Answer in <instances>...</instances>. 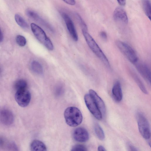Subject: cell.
<instances>
[{"mask_svg":"<svg viewBox=\"0 0 151 151\" xmlns=\"http://www.w3.org/2000/svg\"><path fill=\"white\" fill-rule=\"evenodd\" d=\"M26 12L27 16L29 18L45 26H49L48 23L42 18L36 12L31 10L28 9L26 10Z\"/></svg>","mask_w":151,"mask_h":151,"instance_id":"cell-15","label":"cell"},{"mask_svg":"<svg viewBox=\"0 0 151 151\" xmlns=\"http://www.w3.org/2000/svg\"><path fill=\"white\" fill-rule=\"evenodd\" d=\"M33 71L37 74L41 75L43 73V68L41 65L38 61H34L31 65Z\"/></svg>","mask_w":151,"mask_h":151,"instance_id":"cell-19","label":"cell"},{"mask_svg":"<svg viewBox=\"0 0 151 151\" xmlns=\"http://www.w3.org/2000/svg\"><path fill=\"white\" fill-rule=\"evenodd\" d=\"M14 18L17 23L21 27L24 29L27 28L29 27L27 23L20 15L16 14Z\"/></svg>","mask_w":151,"mask_h":151,"instance_id":"cell-21","label":"cell"},{"mask_svg":"<svg viewBox=\"0 0 151 151\" xmlns=\"http://www.w3.org/2000/svg\"><path fill=\"white\" fill-rule=\"evenodd\" d=\"M137 119L138 129L140 134L145 139H149L150 137V130L148 120L140 113L137 114Z\"/></svg>","mask_w":151,"mask_h":151,"instance_id":"cell-5","label":"cell"},{"mask_svg":"<svg viewBox=\"0 0 151 151\" xmlns=\"http://www.w3.org/2000/svg\"><path fill=\"white\" fill-rule=\"evenodd\" d=\"M132 77L137 84L141 90L145 94H148V92L144 84L137 75L134 72H131Z\"/></svg>","mask_w":151,"mask_h":151,"instance_id":"cell-17","label":"cell"},{"mask_svg":"<svg viewBox=\"0 0 151 151\" xmlns=\"http://www.w3.org/2000/svg\"><path fill=\"white\" fill-rule=\"evenodd\" d=\"M119 4L122 6H124L126 4V0H117Z\"/></svg>","mask_w":151,"mask_h":151,"instance_id":"cell-29","label":"cell"},{"mask_svg":"<svg viewBox=\"0 0 151 151\" xmlns=\"http://www.w3.org/2000/svg\"><path fill=\"white\" fill-rule=\"evenodd\" d=\"M117 47L125 56L132 63L134 64L138 60V58L136 52L129 45L120 41L116 42Z\"/></svg>","mask_w":151,"mask_h":151,"instance_id":"cell-4","label":"cell"},{"mask_svg":"<svg viewBox=\"0 0 151 151\" xmlns=\"http://www.w3.org/2000/svg\"><path fill=\"white\" fill-rule=\"evenodd\" d=\"M83 35L89 47L95 55L107 66H110L109 62L96 41L87 31H82Z\"/></svg>","mask_w":151,"mask_h":151,"instance_id":"cell-2","label":"cell"},{"mask_svg":"<svg viewBox=\"0 0 151 151\" xmlns=\"http://www.w3.org/2000/svg\"><path fill=\"white\" fill-rule=\"evenodd\" d=\"M86 147L84 146L81 145H77L73 147L71 149L72 151H87Z\"/></svg>","mask_w":151,"mask_h":151,"instance_id":"cell-25","label":"cell"},{"mask_svg":"<svg viewBox=\"0 0 151 151\" xmlns=\"http://www.w3.org/2000/svg\"><path fill=\"white\" fill-rule=\"evenodd\" d=\"M30 26L32 31L37 40L47 49L50 51L53 50V45L43 29L34 23H32Z\"/></svg>","mask_w":151,"mask_h":151,"instance_id":"cell-3","label":"cell"},{"mask_svg":"<svg viewBox=\"0 0 151 151\" xmlns=\"http://www.w3.org/2000/svg\"><path fill=\"white\" fill-rule=\"evenodd\" d=\"M14 88L16 91L27 88V83L23 79H20L17 81L14 84Z\"/></svg>","mask_w":151,"mask_h":151,"instance_id":"cell-22","label":"cell"},{"mask_svg":"<svg viewBox=\"0 0 151 151\" xmlns=\"http://www.w3.org/2000/svg\"><path fill=\"white\" fill-rule=\"evenodd\" d=\"M64 116L67 124L71 127H76L79 125L83 120L80 110L75 107L67 108L64 112Z\"/></svg>","mask_w":151,"mask_h":151,"instance_id":"cell-1","label":"cell"},{"mask_svg":"<svg viewBox=\"0 0 151 151\" xmlns=\"http://www.w3.org/2000/svg\"><path fill=\"white\" fill-rule=\"evenodd\" d=\"M112 94L114 99L119 102L122 98V93L121 84L119 81H116L114 85L112 88Z\"/></svg>","mask_w":151,"mask_h":151,"instance_id":"cell-14","label":"cell"},{"mask_svg":"<svg viewBox=\"0 0 151 151\" xmlns=\"http://www.w3.org/2000/svg\"><path fill=\"white\" fill-rule=\"evenodd\" d=\"M31 150L34 151H45L47 148L45 145L42 141L35 140L31 143L30 145Z\"/></svg>","mask_w":151,"mask_h":151,"instance_id":"cell-16","label":"cell"},{"mask_svg":"<svg viewBox=\"0 0 151 151\" xmlns=\"http://www.w3.org/2000/svg\"><path fill=\"white\" fill-rule=\"evenodd\" d=\"M14 115L11 111L6 109H0V122L5 125H9L13 122Z\"/></svg>","mask_w":151,"mask_h":151,"instance_id":"cell-10","label":"cell"},{"mask_svg":"<svg viewBox=\"0 0 151 151\" xmlns=\"http://www.w3.org/2000/svg\"><path fill=\"white\" fill-rule=\"evenodd\" d=\"M114 20L117 22L124 24L128 22V18L125 10L121 7H118L116 8L113 14Z\"/></svg>","mask_w":151,"mask_h":151,"instance_id":"cell-12","label":"cell"},{"mask_svg":"<svg viewBox=\"0 0 151 151\" xmlns=\"http://www.w3.org/2000/svg\"><path fill=\"white\" fill-rule=\"evenodd\" d=\"M142 6L144 12L148 18L151 19V6L150 0H143Z\"/></svg>","mask_w":151,"mask_h":151,"instance_id":"cell-18","label":"cell"},{"mask_svg":"<svg viewBox=\"0 0 151 151\" xmlns=\"http://www.w3.org/2000/svg\"><path fill=\"white\" fill-rule=\"evenodd\" d=\"M128 147L130 150L131 151H137V149L134 146L130 143L128 144Z\"/></svg>","mask_w":151,"mask_h":151,"instance_id":"cell-28","label":"cell"},{"mask_svg":"<svg viewBox=\"0 0 151 151\" xmlns=\"http://www.w3.org/2000/svg\"><path fill=\"white\" fill-rule=\"evenodd\" d=\"M138 72L145 80L149 83H151V71L146 64L137 61L134 64Z\"/></svg>","mask_w":151,"mask_h":151,"instance_id":"cell-8","label":"cell"},{"mask_svg":"<svg viewBox=\"0 0 151 151\" xmlns=\"http://www.w3.org/2000/svg\"><path fill=\"white\" fill-rule=\"evenodd\" d=\"M100 36L101 38L104 40L107 39V35L106 33L104 31H102L100 33Z\"/></svg>","mask_w":151,"mask_h":151,"instance_id":"cell-27","label":"cell"},{"mask_svg":"<svg viewBox=\"0 0 151 151\" xmlns=\"http://www.w3.org/2000/svg\"><path fill=\"white\" fill-rule=\"evenodd\" d=\"M15 100L20 106L24 107L29 104L31 95L27 88L16 91L15 95Z\"/></svg>","mask_w":151,"mask_h":151,"instance_id":"cell-6","label":"cell"},{"mask_svg":"<svg viewBox=\"0 0 151 151\" xmlns=\"http://www.w3.org/2000/svg\"><path fill=\"white\" fill-rule=\"evenodd\" d=\"M3 38V35L2 31L0 28V42L2 40Z\"/></svg>","mask_w":151,"mask_h":151,"instance_id":"cell-32","label":"cell"},{"mask_svg":"<svg viewBox=\"0 0 151 151\" xmlns=\"http://www.w3.org/2000/svg\"><path fill=\"white\" fill-rule=\"evenodd\" d=\"M94 131L98 138L100 140H104L105 137L104 132L99 124L96 123L94 124Z\"/></svg>","mask_w":151,"mask_h":151,"instance_id":"cell-20","label":"cell"},{"mask_svg":"<svg viewBox=\"0 0 151 151\" xmlns=\"http://www.w3.org/2000/svg\"><path fill=\"white\" fill-rule=\"evenodd\" d=\"M66 3L71 5H74L76 4L75 0H62Z\"/></svg>","mask_w":151,"mask_h":151,"instance_id":"cell-26","label":"cell"},{"mask_svg":"<svg viewBox=\"0 0 151 151\" xmlns=\"http://www.w3.org/2000/svg\"><path fill=\"white\" fill-rule=\"evenodd\" d=\"M61 15L71 37L74 41H77L78 39V35L73 21L67 14L62 13Z\"/></svg>","mask_w":151,"mask_h":151,"instance_id":"cell-9","label":"cell"},{"mask_svg":"<svg viewBox=\"0 0 151 151\" xmlns=\"http://www.w3.org/2000/svg\"><path fill=\"white\" fill-rule=\"evenodd\" d=\"M89 93L97 106L102 115H104L106 109L105 104L103 100L93 90L90 89Z\"/></svg>","mask_w":151,"mask_h":151,"instance_id":"cell-13","label":"cell"},{"mask_svg":"<svg viewBox=\"0 0 151 151\" xmlns=\"http://www.w3.org/2000/svg\"><path fill=\"white\" fill-rule=\"evenodd\" d=\"M84 99L86 105L91 113L96 119L101 120L102 114L90 95L86 94Z\"/></svg>","mask_w":151,"mask_h":151,"instance_id":"cell-7","label":"cell"},{"mask_svg":"<svg viewBox=\"0 0 151 151\" xmlns=\"http://www.w3.org/2000/svg\"><path fill=\"white\" fill-rule=\"evenodd\" d=\"M74 139L79 142H85L88 140L89 135L87 130L85 128L79 127L76 128L73 133Z\"/></svg>","mask_w":151,"mask_h":151,"instance_id":"cell-11","label":"cell"},{"mask_svg":"<svg viewBox=\"0 0 151 151\" xmlns=\"http://www.w3.org/2000/svg\"><path fill=\"white\" fill-rule=\"evenodd\" d=\"M98 151H105L106 150L105 148L104 147L101 145H99L98 146Z\"/></svg>","mask_w":151,"mask_h":151,"instance_id":"cell-30","label":"cell"},{"mask_svg":"<svg viewBox=\"0 0 151 151\" xmlns=\"http://www.w3.org/2000/svg\"><path fill=\"white\" fill-rule=\"evenodd\" d=\"M4 139L0 137V147H2L4 145Z\"/></svg>","mask_w":151,"mask_h":151,"instance_id":"cell-31","label":"cell"},{"mask_svg":"<svg viewBox=\"0 0 151 151\" xmlns=\"http://www.w3.org/2000/svg\"><path fill=\"white\" fill-rule=\"evenodd\" d=\"M16 41L17 44L21 47L25 46L26 43L25 38L21 35H18L16 37Z\"/></svg>","mask_w":151,"mask_h":151,"instance_id":"cell-24","label":"cell"},{"mask_svg":"<svg viewBox=\"0 0 151 151\" xmlns=\"http://www.w3.org/2000/svg\"><path fill=\"white\" fill-rule=\"evenodd\" d=\"M76 17L81 27L82 31H87V26L81 16L78 14L76 13Z\"/></svg>","mask_w":151,"mask_h":151,"instance_id":"cell-23","label":"cell"}]
</instances>
